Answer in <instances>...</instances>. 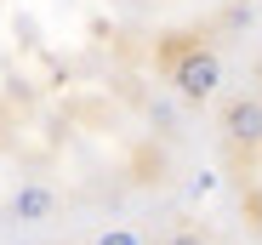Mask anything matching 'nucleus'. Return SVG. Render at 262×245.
Segmentation results:
<instances>
[{
	"label": "nucleus",
	"mask_w": 262,
	"mask_h": 245,
	"mask_svg": "<svg viewBox=\"0 0 262 245\" xmlns=\"http://www.w3.org/2000/svg\"><path fill=\"white\" fill-rule=\"evenodd\" d=\"M165 80L177 86V97L211 103L216 92H223V57H216L211 46H183V52L165 57Z\"/></svg>",
	"instance_id": "f257e3e1"
},
{
	"label": "nucleus",
	"mask_w": 262,
	"mask_h": 245,
	"mask_svg": "<svg viewBox=\"0 0 262 245\" xmlns=\"http://www.w3.org/2000/svg\"><path fill=\"white\" fill-rule=\"evenodd\" d=\"M216 126L234 148H262V97H228Z\"/></svg>",
	"instance_id": "f03ea898"
},
{
	"label": "nucleus",
	"mask_w": 262,
	"mask_h": 245,
	"mask_svg": "<svg viewBox=\"0 0 262 245\" xmlns=\"http://www.w3.org/2000/svg\"><path fill=\"white\" fill-rule=\"evenodd\" d=\"M6 211H12V222H46V217L57 211V194H52L46 183H23V188L6 199Z\"/></svg>",
	"instance_id": "7ed1b4c3"
},
{
	"label": "nucleus",
	"mask_w": 262,
	"mask_h": 245,
	"mask_svg": "<svg viewBox=\"0 0 262 245\" xmlns=\"http://www.w3.org/2000/svg\"><path fill=\"white\" fill-rule=\"evenodd\" d=\"M92 245H143V239L131 234V228H103V234H97Z\"/></svg>",
	"instance_id": "20e7f679"
},
{
	"label": "nucleus",
	"mask_w": 262,
	"mask_h": 245,
	"mask_svg": "<svg viewBox=\"0 0 262 245\" xmlns=\"http://www.w3.org/2000/svg\"><path fill=\"white\" fill-rule=\"evenodd\" d=\"M165 245H211V239H205L200 228H171V234H165Z\"/></svg>",
	"instance_id": "39448f33"
}]
</instances>
